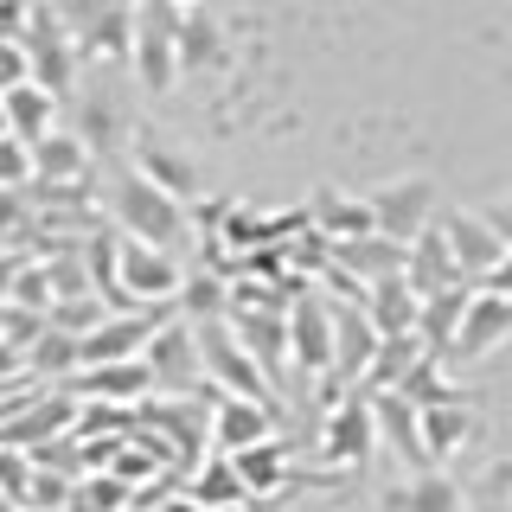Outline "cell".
Returning a JSON list of instances; mask_svg holds the SVG:
<instances>
[{
	"instance_id": "1",
	"label": "cell",
	"mask_w": 512,
	"mask_h": 512,
	"mask_svg": "<svg viewBox=\"0 0 512 512\" xmlns=\"http://www.w3.org/2000/svg\"><path fill=\"white\" fill-rule=\"evenodd\" d=\"M109 218H116V231L141 237V244H167V250L186 244V199L148 180L135 160L109 173Z\"/></svg>"
},
{
	"instance_id": "2",
	"label": "cell",
	"mask_w": 512,
	"mask_h": 512,
	"mask_svg": "<svg viewBox=\"0 0 512 512\" xmlns=\"http://www.w3.org/2000/svg\"><path fill=\"white\" fill-rule=\"evenodd\" d=\"M180 20L186 7L180 0H141L135 7V52H128V71L148 96H167L180 84Z\"/></svg>"
},
{
	"instance_id": "3",
	"label": "cell",
	"mask_w": 512,
	"mask_h": 512,
	"mask_svg": "<svg viewBox=\"0 0 512 512\" xmlns=\"http://www.w3.org/2000/svg\"><path fill=\"white\" fill-rule=\"evenodd\" d=\"M378 404L365 384H352V391L327 397V423H320V461L340 474H359L365 461L378 455Z\"/></svg>"
},
{
	"instance_id": "4",
	"label": "cell",
	"mask_w": 512,
	"mask_h": 512,
	"mask_svg": "<svg viewBox=\"0 0 512 512\" xmlns=\"http://www.w3.org/2000/svg\"><path fill=\"white\" fill-rule=\"evenodd\" d=\"M135 7L141 0H58L64 26L77 32V52L103 64H128L135 52Z\"/></svg>"
},
{
	"instance_id": "5",
	"label": "cell",
	"mask_w": 512,
	"mask_h": 512,
	"mask_svg": "<svg viewBox=\"0 0 512 512\" xmlns=\"http://www.w3.org/2000/svg\"><path fill=\"white\" fill-rule=\"evenodd\" d=\"M148 365H154V378H160V391H167V397L212 391V378H205V352H199V320H186V314H173V320H160V327H154Z\"/></svg>"
},
{
	"instance_id": "6",
	"label": "cell",
	"mask_w": 512,
	"mask_h": 512,
	"mask_svg": "<svg viewBox=\"0 0 512 512\" xmlns=\"http://www.w3.org/2000/svg\"><path fill=\"white\" fill-rule=\"evenodd\" d=\"M333 320H340V359H333L327 397H340V391L372 378V365L384 352V327H378V314L365 308V295H333Z\"/></svg>"
},
{
	"instance_id": "7",
	"label": "cell",
	"mask_w": 512,
	"mask_h": 512,
	"mask_svg": "<svg viewBox=\"0 0 512 512\" xmlns=\"http://www.w3.org/2000/svg\"><path fill=\"white\" fill-rule=\"evenodd\" d=\"M186 288V263L167 244H141V237L122 231V308H148V301H173Z\"/></svg>"
},
{
	"instance_id": "8",
	"label": "cell",
	"mask_w": 512,
	"mask_h": 512,
	"mask_svg": "<svg viewBox=\"0 0 512 512\" xmlns=\"http://www.w3.org/2000/svg\"><path fill=\"white\" fill-rule=\"evenodd\" d=\"M410 263V244L391 231H365V237H340L333 244V263H327V282L340 288V295H365L378 276H391V269Z\"/></svg>"
},
{
	"instance_id": "9",
	"label": "cell",
	"mask_w": 512,
	"mask_h": 512,
	"mask_svg": "<svg viewBox=\"0 0 512 512\" xmlns=\"http://www.w3.org/2000/svg\"><path fill=\"white\" fill-rule=\"evenodd\" d=\"M372 199V212H378V231H391V237H423L429 224L442 218V205H436V180L429 173H397V180H384L365 192Z\"/></svg>"
},
{
	"instance_id": "10",
	"label": "cell",
	"mask_w": 512,
	"mask_h": 512,
	"mask_svg": "<svg viewBox=\"0 0 512 512\" xmlns=\"http://www.w3.org/2000/svg\"><path fill=\"white\" fill-rule=\"evenodd\" d=\"M372 404H378V442H384V455H391L404 474L436 468V448H429L423 404H416L410 391H372Z\"/></svg>"
},
{
	"instance_id": "11",
	"label": "cell",
	"mask_w": 512,
	"mask_h": 512,
	"mask_svg": "<svg viewBox=\"0 0 512 512\" xmlns=\"http://www.w3.org/2000/svg\"><path fill=\"white\" fill-rule=\"evenodd\" d=\"M77 410H84L77 391H52V384H45L39 404H26V391H20V397H7V410H0L7 416L0 436H7V448H39V442L64 436V429H77Z\"/></svg>"
},
{
	"instance_id": "12",
	"label": "cell",
	"mask_w": 512,
	"mask_h": 512,
	"mask_svg": "<svg viewBox=\"0 0 512 512\" xmlns=\"http://www.w3.org/2000/svg\"><path fill=\"white\" fill-rule=\"evenodd\" d=\"M288 327H295V372L333 378V359H340V320H333V295H295Z\"/></svg>"
},
{
	"instance_id": "13",
	"label": "cell",
	"mask_w": 512,
	"mask_h": 512,
	"mask_svg": "<svg viewBox=\"0 0 512 512\" xmlns=\"http://www.w3.org/2000/svg\"><path fill=\"white\" fill-rule=\"evenodd\" d=\"M506 340H512V295L493 288V282H480L474 301H468V320H461V333H455L448 365H480L487 352H500Z\"/></svg>"
},
{
	"instance_id": "14",
	"label": "cell",
	"mask_w": 512,
	"mask_h": 512,
	"mask_svg": "<svg viewBox=\"0 0 512 512\" xmlns=\"http://www.w3.org/2000/svg\"><path fill=\"white\" fill-rule=\"evenodd\" d=\"M77 397H109V404H148V397H160V378L148 365V352L141 359H109V365H84V372L64 378Z\"/></svg>"
},
{
	"instance_id": "15",
	"label": "cell",
	"mask_w": 512,
	"mask_h": 512,
	"mask_svg": "<svg viewBox=\"0 0 512 512\" xmlns=\"http://www.w3.org/2000/svg\"><path fill=\"white\" fill-rule=\"evenodd\" d=\"M442 231H448V244H455V256H461V269H468L474 282H487L493 269L506 263V237H500V224H493L487 212H442Z\"/></svg>"
},
{
	"instance_id": "16",
	"label": "cell",
	"mask_w": 512,
	"mask_h": 512,
	"mask_svg": "<svg viewBox=\"0 0 512 512\" xmlns=\"http://www.w3.org/2000/svg\"><path fill=\"white\" fill-rule=\"evenodd\" d=\"M276 416H282V404L224 391L212 404V448H218V455H237V448H250V442H269V436H276Z\"/></svg>"
},
{
	"instance_id": "17",
	"label": "cell",
	"mask_w": 512,
	"mask_h": 512,
	"mask_svg": "<svg viewBox=\"0 0 512 512\" xmlns=\"http://www.w3.org/2000/svg\"><path fill=\"white\" fill-rule=\"evenodd\" d=\"M128 160H135L148 180H160L167 192H180V199L192 205L205 192L199 180V167H192V154L180 148V141H167V135H154V128H135V148H128Z\"/></svg>"
},
{
	"instance_id": "18",
	"label": "cell",
	"mask_w": 512,
	"mask_h": 512,
	"mask_svg": "<svg viewBox=\"0 0 512 512\" xmlns=\"http://www.w3.org/2000/svg\"><path fill=\"white\" fill-rule=\"evenodd\" d=\"M378 512H468V487L455 474H442V461H436V468H416L397 480L378 500Z\"/></svg>"
},
{
	"instance_id": "19",
	"label": "cell",
	"mask_w": 512,
	"mask_h": 512,
	"mask_svg": "<svg viewBox=\"0 0 512 512\" xmlns=\"http://www.w3.org/2000/svg\"><path fill=\"white\" fill-rule=\"evenodd\" d=\"M58 109H64V96H58V90H45L39 77H20V84L0 90V116H7V135L32 141V148H39V141L58 128Z\"/></svg>"
},
{
	"instance_id": "20",
	"label": "cell",
	"mask_w": 512,
	"mask_h": 512,
	"mask_svg": "<svg viewBox=\"0 0 512 512\" xmlns=\"http://www.w3.org/2000/svg\"><path fill=\"white\" fill-rule=\"evenodd\" d=\"M474 276L468 282H448V288H436V295H423V320H416V333L429 340V352L436 359H448L455 352V333H461V320H468V301H474Z\"/></svg>"
},
{
	"instance_id": "21",
	"label": "cell",
	"mask_w": 512,
	"mask_h": 512,
	"mask_svg": "<svg viewBox=\"0 0 512 512\" xmlns=\"http://www.w3.org/2000/svg\"><path fill=\"white\" fill-rule=\"evenodd\" d=\"M308 212L314 224L340 244V237H365V231H378V212H372V199H359V192H346V186H314L308 192Z\"/></svg>"
},
{
	"instance_id": "22",
	"label": "cell",
	"mask_w": 512,
	"mask_h": 512,
	"mask_svg": "<svg viewBox=\"0 0 512 512\" xmlns=\"http://www.w3.org/2000/svg\"><path fill=\"white\" fill-rule=\"evenodd\" d=\"M231 64V45H224V26L205 7H186L180 20V71L186 77H218Z\"/></svg>"
},
{
	"instance_id": "23",
	"label": "cell",
	"mask_w": 512,
	"mask_h": 512,
	"mask_svg": "<svg viewBox=\"0 0 512 512\" xmlns=\"http://www.w3.org/2000/svg\"><path fill=\"white\" fill-rule=\"evenodd\" d=\"M410 282L423 288V295H436V288H448V282H468V269H461V256H455V244H448V231H442V218L429 224L423 237H410Z\"/></svg>"
},
{
	"instance_id": "24",
	"label": "cell",
	"mask_w": 512,
	"mask_h": 512,
	"mask_svg": "<svg viewBox=\"0 0 512 512\" xmlns=\"http://www.w3.org/2000/svg\"><path fill=\"white\" fill-rule=\"evenodd\" d=\"M365 308L378 314L384 333H410L416 320H423V288L410 282V269H391V276H378L365 288Z\"/></svg>"
},
{
	"instance_id": "25",
	"label": "cell",
	"mask_w": 512,
	"mask_h": 512,
	"mask_svg": "<svg viewBox=\"0 0 512 512\" xmlns=\"http://www.w3.org/2000/svg\"><path fill=\"white\" fill-rule=\"evenodd\" d=\"M71 109H77V135L96 148V160H116L122 148H135V135L122 128V109H116V96H71Z\"/></svg>"
},
{
	"instance_id": "26",
	"label": "cell",
	"mask_w": 512,
	"mask_h": 512,
	"mask_svg": "<svg viewBox=\"0 0 512 512\" xmlns=\"http://www.w3.org/2000/svg\"><path fill=\"white\" fill-rule=\"evenodd\" d=\"M423 423H429V448H436V461H448L455 448H468L480 436V416H474V397L468 391L442 397V404H423Z\"/></svg>"
},
{
	"instance_id": "27",
	"label": "cell",
	"mask_w": 512,
	"mask_h": 512,
	"mask_svg": "<svg viewBox=\"0 0 512 512\" xmlns=\"http://www.w3.org/2000/svg\"><path fill=\"white\" fill-rule=\"evenodd\" d=\"M32 154H39V180H90L96 173V148L77 128H52Z\"/></svg>"
},
{
	"instance_id": "28",
	"label": "cell",
	"mask_w": 512,
	"mask_h": 512,
	"mask_svg": "<svg viewBox=\"0 0 512 512\" xmlns=\"http://www.w3.org/2000/svg\"><path fill=\"white\" fill-rule=\"evenodd\" d=\"M186 493L205 500V506H250V480H244V468H237L231 455L199 461V468L186 474Z\"/></svg>"
},
{
	"instance_id": "29",
	"label": "cell",
	"mask_w": 512,
	"mask_h": 512,
	"mask_svg": "<svg viewBox=\"0 0 512 512\" xmlns=\"http://www.w3.org/2000/svg\"><path fill=\"white\" fill-rule=\"evenodd\" d=\"M429 359V340L423 333H384V352H378V365H372V378H365V391H397V384H404L416 365Z\"/></svg>"
},
{
	"instance_id": "30",
	"label": "cell",
	"mask_w": 512,
	"mask_h": 512,
	"mask_svg": "<svg viewBox=\"0 0 512 512\" xmlns=\"http://www.w3.org/2000/svg\"><path fill=\"white\" fill-rule=\"evenodd\" d=\"M180 308H186V320H218V314H231V282H224L218 269H186Z\"/></svg>"
},
{
	"instance_id": "31",
	"label": "cell",
	"mask_w": 512,
	"mask_h": 512,
	"mask_svg": "<svg viewBox=\"0 0 512 512\" xmlns=\"http://www.w3.org/2000/svg\"><path fill=\"white\" fill-rule=\"evenodd\" d=\"M468 512H512V461L468 480Z\"/></svg>"
},
{
	"instance_id": "32",
	"label": "cell",
	"mask_w": 512,
	"mask_h": 512,
	"mask_svg": "<svg viewBox=\"0 0 512 512\" xmlns=\"http://www.w3.org/2000/svg\"><path fill=\"white\" fill-rule=\"evenodd\" d=\"M0 180H7V186H32V180H39V154H32V141L7 135V148H0Z\"/></svg>"
},
{
	"instance_id": "33",
	"label": "cell",
	"mask_w": 512,
	"mask_h": 512,
	"mask_svg": "<svg viewBox=\"0 0 512 512\" xmlns=\"http://www.w3.org/2000/svg\"><path fill=\"white\" fill-rule=\"evenodd\" d=\"M480 212H487L493 224H500V237L512 244V192H500V199H487V205H480Z\"/></svg>"
},
{
	"instance_id": "34",
	"label": "cell",
	"mask_w": 512,
	"mask_h": 512,
	"mask_svg": "<svg viewBox=\"0 0 512 512\" xmlns=\"http://www.w3.org/2000/svg\"><path fill=\"white\" fill-rule=\"evenodd\" d=\"M167 512H250V506H205V500H192V493H186V500H173Z\"/></svg>"
},
{
	"instance_id": "35",
	"label": "cell",
	"mask_w": 512,
	"mask_h": 512,
	"mask_svg": "<svg viewBox=\"0 0 512 512\" xmlns=\"http://www.w3.org/2000/svg\"><path fill=\"white\" fill-rule=\"evenodd\" d=\"M487 282H493V288H506V295H512V250H506V263H500V269H493V276H487Z\"/></svg>"
},
{
	"instance_id": "36",
	"label": "cell",
	"mask_w": 512,
	"mask_h": 512,
	"mask_svg": "<svg viewBox=\"0 0 512 512\" xmlns=\"http://www.w3.org/2000/svg\"><path fill=\"white\" fill-rule=\"evenodd\" d=\"M180 7H205V0H180Z\"/></svg>"
},
{
	"instance_id": "37",
	"label": "cell",
	"mask_w": 512,
	"mask_h": 512,
	"mask_svg": "<svg viewBox=\"0 0 512 512\" xmlns=\"http://www.w3.org/2000/svg\"><path fill=\"white\" fill-rule=\"evenodd\" d=\"M122 512H128V506H122Z\"/></svg>"
}]
</instances>
